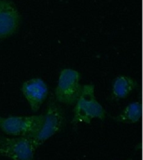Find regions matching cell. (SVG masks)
<instances>
[{
	"instance_id": "obj_3",
	"label": "cell",
	"mask_w": 143,
	"mask_h": 160,
	"mask_svg": "<svg viewBox=\"0 0 143 160\" xmlns=\"http://www.w3.org/2000/svg\"><path fill=\"white\" fill-rule=\"evenodd\" d=\"M65 122V110L58 103L55 98L51 95L48 102L47 109L44 118L42 127L38 134L31 138L35 148H38L48 138L60 132L62 129Z\"/></svg>"
},
{
	"instance_id": "obj_4",
	"label": "cell",
	"mask_w": 143,
	"mask_h": 160,
	"mask_svg": "<svg viewBox=\"0 0 143 160\" xmlns=\"http://www.w3.org/2000/svg\"><path fill=\"white\" fill-rule=\"evenodd\" d=\"M80 73L76 70L65 68L60 72L57 87L55 88V99L65 104H74L80 97L83 86L80 85Z\"/></svg>"
},
{
	"instance_id": "obj_2",
	"label": "cell",
	"mask_w": 143,
	"mask_h": 160,
	"mask_svg": "<svg viewBox=\"0 0 143 160\" xmlns=\"http://www.w3.org/2000/svg\"><path fill=\"white\" fill-rule=\"evenodd\" d=\"M45 115L0 117V129L12 136L33 138L40 132Z\"/></svg>"
},
{
	"instance_id": "obj_10",
	"label": "cell",
	"mask_w": 143,
	"mask_h": 160,
	"mask_svg": "<svg viewBox=\"0 0 143 160\" xmlns=\"http://www.w3.org/2000/svg\"><path fill=\"white\" fill-rule=\"evenodd\" d=\"M128 160H131V159H128Z\"/></svg>"
},
{
	"instance_id": "obj_9",
	"label": "cell",
	"mask_w": 143,
	"mask_h": 160,
	"mask_svg": "<svg viewBox=\"0 0 143 160\" xmlns=\"http://www.w3.org/2000/svg\"><path fill=\"white\" fill-rule=\"evenodd\" d=\"M141 117V103L140 102H130L120 114L114 118L117 122L134 123L137 122Z\"/></svg>"
},
{
	"instance_id": "obj_7",
	"label": "cell",
	"mask_w": 143,
	"mask_h": 160,
	"mask_svg": "<svg viewBox=\"0 0 143 160\" xmlns=\"http://www.w3.org/2000/svg\"><path fill=\"white\" fill-rule=\"evenodd\" d=\"M22 92L27 99L31 109L37 112L49 95L47 84L41 78H31L22 85Z\"/></svg>"
},
{
	"instance_id": "obj_5",
	"label": "cell",
	"mask_w": 143,
	"mask_h": 160,
	"mask_svg": "<svg viewBox=\"0 0 143 160\" xmlns=\"http://www.w3.org/2000/svg\"><path fill=\"white\" fill-rule=\"evenodd\" d=\"M35 149L29 138L0 137V155L12 160H34Z\"/></svg>"
},
{
	"instance_id": "obj_6",
	"label": "cell",
	"mask_w": 143,
	"mask_h": 160,
	"mask_svg": "<svg viewBox=\"0 0 143 160\" xmlns=\"http://www.w3.org/2000/svg\"><path fill=\"white\" fill-rule=\"evenodd\" d=\"M20 22L21 15L14 2L10 0H0V39L14 34Z\"/></svg>"
},
{
	"instance_id": "obj_8",
	"label": "cell",
	"mask_w": 143,
	"mask_h": 160,
	"mask_svg": "<svg viewBox=\"0 0 143 160\" xmlns=\"http://www.w3.org/2000/svg\"><path fill=\"white\" fill-rule=\"evenodd\" d=\"M137 82L128 76H118L112 83V98L114 99L125 98L135 89Z\"/></svg>"
},
{
	"instance_id": "obj_1",
	"label": "cell",
	"mask_w": 143,
	"mask_h": 160,
	"mask_svg": "<svg viewBox=\"0 0 143 160\" xmlns=\"http://www.w3.org/2000/svg\"><path fill=\"white\" fill-rule=\"evenodd\" d=\"M105 117V109L95 95V86L93 84L84 85L80 97L76 101L72 122L75 125L79 122L90 123L92 118H97L104 120Z\"/></svg>"
}]
</instances>
